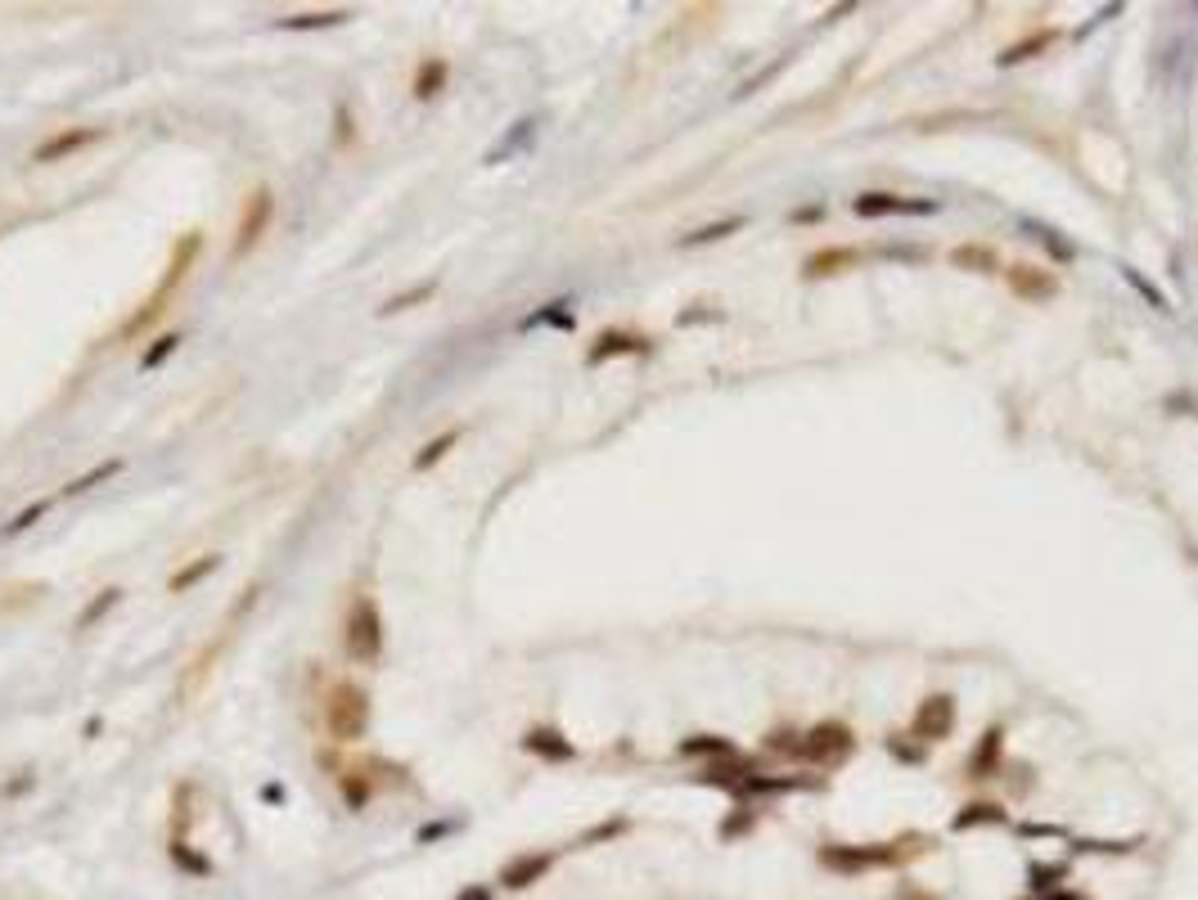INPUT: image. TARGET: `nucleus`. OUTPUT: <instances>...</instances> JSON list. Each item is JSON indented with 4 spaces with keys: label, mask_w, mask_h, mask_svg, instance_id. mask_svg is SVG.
I'll use <instances>...</instances> for the list:
<instances>
[{
    "label": "nucleus",
    "mask_w": 1198,
    "mask_h": 900,
    "mask_svg": "<svg viewBox=\"0 0 1198 900\" xmlns=\"http://www.w3.org/2000/svg\"><path fill=\"white\" fill-rule=\"evenodd\" d=\"M928 851L924 833H906L897 842H825L816 851L820 869L843 873V878H856V873H874V869H897V864L915 860V855Z\"/></svg>",
    "instance_id": "obj_1"
},
{
    "label": "nucleus",
    "mask_w": 1198,
    "mask_h": 900,
    "mask_svg": "<svg viewBox=\"0 0 1198 900\" xmlns=\"http://www.w3.org/2000/svg\"><path fill=\"white\" fill-rule=\"evenodd\" d=\"M325 729L334 743H361L370 729V693L356 680H334L325 693Z\"/></svg>",
    "instance_id": "obj_2"
},
{
    "label": "nucleus",
    "mask_w": 1198,
    "mask_h": 900,
    "mask_svg": "<svg viewBox=\"0 0 1198 900\" xmlns=\"http://www.w3.org/2000/svg\"><path fill=\"white\" fill-rule=\"evenodd\" d=\"M343 648H347V657H352L356 666H374L383 657V612H379V603H374L370 594L352 599V608H347Z\"/></svg>",
    "instance_id": "obj_3"
},
{
    "label": "nucleus",
    "mask_w": 1198,
    "mask_h": 900,
    "mask_svg": "<svg viewBox=\"0 0 1198 900\" xmlns=\"http://www.w3.org/2000/svg\"><path fill=\"white\" fill-rule=\"evenodd\" d=\"M852 752H856V734L843 720H820L798 743V761H807V765H843Z\"/></svg>",
    "instance_id": "obj_4"
},
{
    "label": "nucleus",
    "mask_w": 1198,
    "mask_h": 900,
    "mask_svg": "<svg viewBox=\"0 0 1198 900\" xmlns=\"http://www.w3.org/2000/svg\"><path fill=\"white\" fill-rule=\"evenodd\" d=\"M271 221H275V194L262 185L239 207V225H235V239H230V261H244L248 252L262 243V234L271 230Z\"/></svg>",
    "instance_id": "obj_5"
},
{
    "label": "nucleus",
    "mask_w": 1198,
    "mask_h": 900,
    "mask_svg": "<svg viewBox=\"0 0 1198 900\" xmlns=\"http://www.w3.org/2000/svg\"><path fill=\"white\" fill-rule=\"evenodd\" d=\"M955 734V698L951 693H928L924 702L910 716V738L919 743H942V738Z\"/></svg>",
    "instance_id": "obj_6"
},
{
    "label": "nucleus",
    "mask_w": 1198,
    "mask_h": 900,
    "mask_svg": "<svg viewBox=\"0 0 1198 900\" xmlns=\"http://www.w3.org/2000/svg\"><path fill=\"white\" fill-rule=\"evenodd\" d=\"M199 252H203V234H199V230L181 234V239L172 243V261H167V275L158 279V288H154L158 302H167V297H172L176 288H181L185 279H190V266L199 261Z\"/></svg>",
    "instance_id": "obj_7"
},
{
    "label": "nucleus",
    "mask_w": 1198,
    "mask_h": 900,
    "mask_svg": "<svg viewBox=\"0 0 1198 900\" xmlns=\"http://www.w3.org/2000/svg\"><path fill=\"white\" fill-rule=\"evenodd\" d=\"M1005 284H1009V293H1018L1023 302H1050V297L1059 293V279L1041 266H1027V261L1005 270Z\"/></svg>",
    "instance_id": "obj_8"
},
{
    "label": "nucleus",
    "mask_w": 1198,
    "mask_h": 900,
    "mask_svg": "<svg viewBox=\"0 0 1198 900\" xmlns=\"http://www.w3.org/2000/svg\"><path fill=\"white\" fill-rule=\"evenodd\" d=\"M100 126H68V131H55L50 140H41L37 149H32V162H59V158H73V153H82L86 144L100 140Z\"/></svg>",
    "instance_id": "obj_9"
},
{
    "label": "nucleus",
    "mask_w": 1198,
    "mask_h": 900,
    "mask_svg": "<svg viewBox=\"0 0 1198 900\" xmlns=\"http://www.w3.org/2000/svg\"><path fill=\"white\" fill-rule=\"evenodd\" d=\"M645 351H649V338H640V333L604 329L595 342H590L586 365H604V360H613V356H645Z\"/></svg>",
    "instance_id": "obj_10"
},
{
    "label": "nucleus",
    "mask_w": 1198,
    "mask_h": 900,
    "mask_svg": "<svg viewBox=\"0 0 1198 900\" xmlns=\"http://www.w3.org/2000/svg\"><path fill=\"white\" fill-rule=\"evenodd\" d=\"M906 212H924V216H928V212H937V203H933V198L874 194V189H870V194L856 198V216H865V221H870V216H906Z\"/></svg>",
    "instance_id": "obj_11"
},
{
    "label": "nucleus",
    "mask_w": 1198,
    "mask_h": 900,
    "mask_svg": "<svg viewBox=\"0 0 1198 900\" xmlns=\"http://www.w3.org/2000/svg\"><path fill=\"white\" fill-rule=\"evenodd\" d=\"M1000 752H1005V729L991 725L987 734L978 738L973 756H969V779H996V770H1000Z\"/></svg>",
    "instance_id": "obj_12"
},
{
    "label": "nucleus",
    "mask_w": 1198,
    "mask_h": 900,
    "mask_svg": "<svg viewBox=\"0 0 1198 900\" xmlns=\"http://www.w3.org/2000/svg\"><path fill=\"white\" fill-rule=\"evenodd\" d=\"M523 752L541 756V761H572V756H577V747H572L568 738L559 734V729L536 725V729H527V734H523Z\"/></svg>",
    "instance_id": "obj_13"
},
{
    "label": "nucleus",
    "mask_w": 1198,
    "mask_h": 900,
    "mask_svg": "<svg viewBox=\"0 0 1198 900\" xmlns=\"http://www.w3.org/2000/svg\"><path fill=\"white\" fill-rule=\"evenodd\" d=\"M951 266L969 270V275H1000V252L991 243H960L951 248Z\"/></svg>",
    "instance_id": "obj_14"
},
{
    "label": "nucleus",
    "mask_w": 1198,
    "mask_h": 900,
    "mask_svg": "<svg viewBox=\"0 0 1198 900\" xmlns=\"http://www.w3.org/2000/svg\"><path fill=\"white\" fill-rule=\"evenodd\" d=\"M856 261H861V252L856 248H820L807 257V266H802V275L807 279H829V275H843V270H852Z\"/></svg>",
    "instance_id": "obj_15"
},
{
    "label": "nucleus",
    "mask_w": 1198,
    "mask_h": 900,
    "mask_svg": "<svg viewBox=\"0 0 1198 900\" xmlns=\"http://www.w3.org/2000/svg\"><path fill=\"white\" fill-rule=\"evenodd\" d=\"M446 77H451V68H446V59H419V68H415V81H410V95L415 99H433V95H442L446 90Z\"/></svg>",
    "instance_id": "obj_16"
},
{
    "label": "nucleus",
    "mask_w": 1198,
    "mask_h": 900,
    "mask_svg": "<svg viewBox=\"0 0 1198 900\" xmlns=\"http://www.w3.org/2000/svg\"><path fill=\"white\" fill-rule=\"evenodd\" d=\"M1009 810L1000 806V801H969V806H960V815L951 819V833H969V828L978 824H1005Z\"/></svg>",
    "instance_id": "obj_17"
},
{
    "label": "nucleus",
    "mask_w": 1198,
    "mask_h": 900,
    "mask_svg": "<svg viewBox=\"0 0 1198 900\" xmlns=\"http://www.w3.org/2000/svg\"><path fill=\"white\" fill-rule=\"evenodd\" d=\"M1050 45H1054V32H1050V27H1041V32H1032V36H1023V41L1005 45V50L996 54V63H1000V68H1014V63H1027V59H1036V54H1045Z\"/></svg>",
    "instance_id": "obj_18"
},
{
    "label": "nucleus",
    "mask_w": 1198,
    "mask_h": 900,
    "mask_svg": "<svg viewBox=\"0 0 1198 900\" xmlns=\"http://www.w3.org/2000/svg\"><path fill=\"white\" fill-rule=\"evenodd\" d=\"M532 135H536V117H523V122H514V126H509L505 140L491 144V149H487V167H496V162L514 158L518 149H527V144H532Z\"/></svg>",
    "instance_id": "obj_19"
},
{
    "label": "nucleus",
    "mask_w": 1198,
    "mask_h": 900,
    "mask_svg": "<svg viewBox=\"0 0 1198 900\" xmlns=\"http://www.w3.org/2000/svg\"><path fill=\"white\" fill-rule=\"evenodd\" d=\"M352 18V9H316V14H293V18H280L284 32H325V27H338Z\"/></svg>",
    "instance_id": "obj_20"
},
{
    "label": "nucleus",
    "mask_w": 1198,
    "mask_h": 900,
    "mask_svg": "<svg viewBox=\"0 0 1198 900\" xmlns=\"http://www.w3.org/2000/svg\"><path fill=\"white\" fill-rule=\"evenodd\" d=\"M221 567V554H199L194 563H185L181 572H172V581H167V590L172 594H185V590H194V585L203 581V576H212Z\"/></svg>",
    "instance_id": "obj_21"
},
{
    "label": "nucleus",
    "mask_w": 1198,
    "mask_h": 900,
    "mask_svg": "<svg viewBox=\"0 0 1198 900\" xmlns=\"http://www.w3.org/2000/svg\"><path fill=\"white\" fill-rule=\"evenodd\" d=\"M550 869V855H518L514 864H505V887H527V882H536L541 873Z\"/></svg>",
    "instance_id": "obj_22"
},
{
    "label": "nucleus",
    "mask_w": 1198,
    "mask_h": 900,
    "mask_svg": "<svg viewBox=\"0 0 1198 900\" xmlns=\"http://www.w3.org/2000/svg\"><path fill=\"white\" fill-rule=\"evenodd\" d=\"M118 603H122V590H118V585H104V590L95 594V599L86 603L82 612H77V630H91L95 621H104L113 608H118Z\"/></svg>",
    "instance_id": "obj_23"
},
{
    "label": "nucleus",
    "mask_w": 1198,
    "mask_h": 900,
    "mask_svg": "<svg viewBox=\"0 0 1198 900\" xmlns=\"http://www.w3.org/2000/svg\"><path fill=\"white\" fill-rule=\"evenodd\" d=\"M681 756H735V743L717 734H694L681 738Z\"/></svg>",
    "instance_id": "obj_24"
},
{
    "label": "nucleus",
    "mask_w": 1198,
    "mask_h": 900,
    "mask_svg": "<svg viewBox=\"0 0 1198 900\" xmlns=\"http://www.w3.org/2000/svg\"><path fill=\"white\" fill-rule=\"evenodd\" d=\"M455 441H460V428H446V432H442V437H433V441H428V446H424V450H419V455H415V459H410V464H415V473H424V468H433V464H442V459H446V450H451V446H455Z\"/></svg>",
    "instance_id": "obj_25"
},
{
    "label": "nucleus",
    "mask_w": 1198,
    "mask_h": 900,
    "mask_svg": "<svg viewBox=\"0 0 1198 900\" xmlns=\"http://www.w3.org/2000/svg\"><path fill=\"white\" fill-rule=\"evenodd\" d=\"M536 324H554V329H577V315H572L568 302H550L545 311H532L523 320V329H536Z\"/></svg>",
    "instance_id": "obj_26"
},
{
    "label": "nucleus",
    "mask_w": 1198,
    "mask_h": 900,
    "mask_svg": "<svg viewBox=\"0 0 1198 900\" xmlns=\"http://www.w3.org/2000/svg\"><path fill=\"white\" fill-rule=\"evenodd\" d=\"M46 513H50V500H37V504H28V509H19L10 522H5V527H0V540H14V536H23V531H28V527H37V522L46 518Z\"/></svg>",
    "instance_id": "obj_27"
},
{
    "label": "nucleus",
    "mask_w": 1198,
    "mask_h": 900,
    "mask_svg": "<svg viewBox=\"0 0 1198 900\" xmlns=\"http://www.w3.org/2000/svg\"><path fill=\"white\" fill-rule=\"evenodd\" d=\"M122 473V459H109V464H95L91 473H82V477H73V482L64 486V495H82V491H91V486H100V482H109V477H118Z\"/></svg>",
    "instance_id": "obj_28"
},
{
    "label": "nucleus",
    "mask_w": 1198,
    "mask_h": 900,
    "mask_svg": "<svg viewBox=\"0 0 1198 900\" xmlns=\"http://www.w3.org/2000/svg\"><path fill=\"white\" fill-rule=\"evenodd\" d=\"M176 347H181V333H158V338L145 347V356H140V369H145V374L149 369H158L167 356H176Z\"/></svg>",
    "instance_id": "obj_29"
},
{
    "label": "nucleus",
    "mask_w": 1198,
    "mask_h": 900,
    "mask_svg": "<svg viewBox=\"0 0 1198 900\" xmlns=\"http://www.w3.org/2000/svg\"><path fill=\"white\" fill-rule=\"evenodd\" d=\"M437 293V284L433 279H424V284H415V288H406V293H397V297H388V302L379 306V315H392V311H410L415 302H428V297Z\"/></svg>",
    "instance_id": "obj_30"
},
{
    "label": "nucleus",
    "mask_w": 1198,
    "mask_h": 900,
    "mask_svg": "<svg viewBox=\"0 0 1198 900\" xmlns=\"http://www.w3.org/2000/svg\"><path fill=\"white\" fill-rule=\"evenodd\" d=\"M735 230H744V216H730V221H717V225H703V230H694V234H685V248H694V243H717V239H726V234H735Z\"/></svg>",
    "instance_id": "obj_31"
},
{
    "label": "nucleus",
    "mask_w": 1198,
    "mask_h": 900,
    "mask_svg": "<svg viewBox=\"0 0 1198 900\" xmlns=\"http://www.w3.org/2000/svg\"><path fill=\"white\" fill-rule=\"evenodd\" d=\"M343 797L352 810H361L370 801V783H365V770H343Z\"/></svg>",
    "instance_id": "obj_32"
},
{
    "label": "nucleus",
    "mask_w": 1198,
    "mask_h": 900,
    "mask_svg": "<svg viewBox=\"0 0 1198 900\" xmlns=\"http://www.w3.org/2000/svg\"><path fill=\"white\" fill-rule=\"evenodd\" d=\"M753 824H757V815H753V810H748V806H739V815H726V819H721V837H726V842H730V837L748 833V828H753Z\"/></svg>",
    "instance_id": "obj_33"
},
{
    "label": "nucleus",
    "mask_w": 1198,
    "mask_h": 900,
    "mask_svg": "<svg viewBox=\"0 0 1198 900\" xmlns=\"http://www.w3.org/2000/svg\"><path fill=\"white\" fill-rule=\"evenodd\" d=\"M1122 275H1126V284H1135V288H1140V293H1144V297H1149V306H1158V311H1167V297H1162V293H1158V288H1153V284H1149V279H1144V275H1140V270H1131V266H1126V270H1122Z\"/></svg>",
    "instance_id": "obj_34"
},
{
    "label": "nucleus",
    "mask_w": 1198,
    "mask_h": 900,
    "mask_svg": "<svg viewBox=\"0 0 1198 900\" xmlns=\"http://www.w3.org/2000/svg\"><path fill=\"white\" fill-rule=\"evenodd\" d=\"M172 860L185 864L190 873H208V860H199V855L190 851V842H172Z\"/></svg>",
    "instance_id": "obj_35"
},
{
    "label": "nucleus",
    "mask_w": 1198,
    "mask_h": 900,
    "mask_svg": "<svg viewBox=\"0 0 1198 900\" xmlns=\"http://www.w3.org/2000/svg\"><path fill=\"white\" fill-rule=\"evenodd\" d=\"M334 126H338V131H334V144H338V149H347V144H352V108H347V104H338Z\"/></svg>",
    "instance_id": "obj_36"
},
{
    "label": "nucleus",
    "mask_w": 1198,
    "mask_h": 900,
    "mask_svg": "<svg viewBox=\"0 0 1198 900\" xmlns=\"http://www.w3.org/2000/svg\"><path fill=\"white\" fill-rule=\"evenodd\" d=\"M613 833H627V819H609V824H599L595 833H586L581 842H599V837H613Z\"/></svg>",
    "instance_id": "obj_37"
},
{
    "label": "nucleus",
    "mask_w": 1198,
    "mask_h": 900,
    "mask_svg": "<svg viewBox=\"0 0 1198 900\" xmlns=\"http://www.w3.org/2000/svg\"><path fill=\"white\" fill-rule=\"evenodd\" d=\"M1041 243H1045V248H1050V252H1054V257H1059V261H1072V248H1068V243L1059 239V234L1041 230Z\"/></svg>",
    "instance_id": "obj_38"
},
{
    "label": "nucleus",
    "mask_w": 1198,
    "mask_h": 900,
    "mask_svg": "<svg viewBox=\"0 0 1198 900\" xmlns=\"http://www.w3.org/2000/svg\"><path fill=\"white\" fill-rule=\"evenodd\" d=\"M446 828H451V824H433V828H419V842H428V837H442Z\"/></svg>",
    "instance_id": "obj_39"
},
{
    "label": "nucleus",
    "mask_w": 1198,
    "mask_h": 900,
    "mask_svg": "<svg viewBox=\"0 0 1198 900\" xmlns=\"http://www.w3.org/2000/svg\"><path fill=\"white\" fill-rule=\"evenodd\" d=\"M262 797H266V801H280V797H284V788H280V783H266Z\"/></svg>",
    "instance_id": "obj_40"
},
{
    "label": "nucleus",
    "mask_w": 1198,
    "mask_h": 900,
    "mask_svg": "<svg viewBox=\"0 0 1198 900\" xmlns=\"http://www.w3.org/2000/svg\"><path fill=\"white\" fill-rule=\"evenodd\" d=\"M460 900H487V891H482V887H473L469 896H460Z\"/></svg>",
    "instance_id": "obj_41"
}]
</instances>
